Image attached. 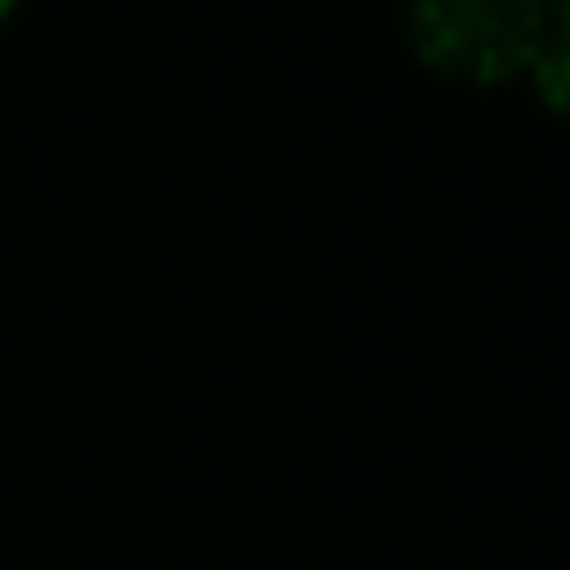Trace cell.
Wrapping results in <instances>:
<instances>
[{
  "label": "cell",
  "instance_id": "cell-1",
  "mask_svg": "<svg viewBox=\"0 0 570 570\" xmlns=\"http://www.w3.org/2000/svg\"><path fill=\"white\" fill-rule=\"evenodd\" d=\"M550 0H410L416 55L456 81H510L530 68Z\"/></svg>",
  "mask_w": 570,
  "mask_h": 570
},
{
  "label": "cell",
  "instance_id": "cell-2",
  "mask_svg": "<svg viewBox=\"0 0 570 570\" xmlns=\"http://www.w3.org/2000/svg\"><path fill=\"white\" fill-rule=\"evenodd\" d=\"M523 75L537 81V95H543L557 115H570V14H563V8H550L543 41H537V55H530Z\"/></svg>",
  "mask_w": 570,
  "mask_h": 570
},
{
  "label": "cell",
  "instance_id": "cell-3",
  "mask_svg": "<svg viewBox=\"0 0 570 570\" xmlns=\"http://www.w3.org/2000/svg\"><path fill=\"white\" fill-rule=\"evenodd\" d=\"M550 8H563V14H570V0H550Z\"/></svg>",
  "mask_w": 570,
  "mask_h": 570
},
{
  "label": "cell",
  "instance_id": "cell-4",
  "mask_svg": "<svg viewBox=\"0 0 570 570\" xmlns=\"http://www.w3.org/2000/svg\"><path fill=\"white\" fill-rule=\"evenodd\" d=\"M0 14H8V0H0Z\"/></svg>",
  "mask_w": 570,
  "mask_h": 570
}]
</instances>
